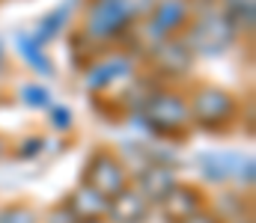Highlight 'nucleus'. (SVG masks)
<instances>
[{"mask_svg": "<svg viewBox=\"0 0 256 223\" xmlns=\"http://www.w3.org/2000/svg\"><path fill=\"white\" fill-rule=\"evenodd\" d=\"M131 74V60L126 57H110V60H96L92 69L86 72V86L90 89H104L116 80H126Z\"/></svg>", "mask_w": 256, "mask_h": 223, "instance_id": "f8f14e48", "label": "nucleus"}, {"mask_svg": "<svg viewBox=\"0 0 256 223\" xmlns=\"http://www.w3.org/2000/svg\"><path fill=\"white\" fill-rule=\"evenodd\" d=\"M134 21H137L134 0H90L80 39L92 42L96 48L120 42L122 36H128Z\"/></svg>", "mask_w": 256, "mask_h": 223, "instance_id": "f257e3e1", "label": "nucleus"}, {"mask_svg": "<svg viewBox=\"0 0 256 223\" xmlns=\"http://www.w3.org/2000/svg\"><path fill=\"white\" fill-rule=\"evenodd\" d=\"M21 98H24L30 107H51V95H48V89L39 86V83H27V86L21 89Z\"/></svg>", "mask_w": 256, "mask_h": 223, "instance_id": "a211bd4d", "label": "nucleus"}, {"mask_svg": "<svg viewBox=\"0 0 256 223\" xmlns=\"http://www.w3.org/2000/svg\"><path fill=\"white\" fill-rule=\"evenodd\" d=\"M188 223H218V221H214L212 215H206V212H200V215H194V218H191Z\"/></svg>", "mask_w": 256, "mask_h": 223, "instance_id": "412c9836", "label": "nucleus"}, {"mask_svg": "<svg viewBox=\"0 0 256 223\" xmlns=\"http://www.w3.org/2000/svg\"><path fill=\"white\" fill-rule=\"evenodd\" d=\"M254 158H244V161H238V173H242V182H248V185H254Z\"/></svg>", "mask_w": 256, "mask_h": 223, "instance_id": "aec40b11", "label": "nucleus"}, {"mask_svg": "<svg viewBox=\"0 0 256 223\" xmlns=\"http://www.w3.org/2000/svg\"><path fill=\"white\" fill-rule=\"evenodd\" d=\"M143 122L152 134L182 137L191 125L185 95L176 89H152L143 101Z\"/></svg>", "mask_w": 256, "mask_h": 223, "instance_id": "f03ea898", "label": "nucleus"}, {"mask_svg": "<svg viewBox=\"0 0 256 223\" xmlns=\"http://www.w3.org/2000/svg\"><path fill=\"white\" fill-rule=\"evenodd\" d=\"M0 223H39V215H36L30 206L15 203V206L0 209Z\"/></svg>", "mask_w": 256, "mask_h": 223, "instance_id": "dca6fc26", "label": "nucleus"}, {"mask_svg": "<svg viewBox=\"0 0 256 223\" xmlns=\"http://www.w3.org/2000/svg\"><path fill=\"white\" fill-rule=\"evenodd\" d=\"M108 215L114 223H143L149 215V200L137 188H122L116 197L108 200Z\"/></svg>", "mask_w": 256, "mask_h": 223, "instance_id": "1a4fd4ad", "label": "nucleus"}, {"mask_svg": "<svg viewBox=\"0 0 256 223\" xmlns=\"http://www.w3.org/2000/svg\"><path fill=\"white\" fill-rule=\"evenodd\" d=\"M185 45L191 54H202V57H214V54H224L236 39H238V30L232 27V21L224 15V9H214V12H202L194 24L185 27Z\"/></svg>", "mask_w": 256, "mask_h": 223, "instance_id": "7ed1b4c3", "label": "nucleus"}, {"mask_svg": "<svg viewBox=\"0 0 256 223\" xmlns=\"http://www.w3.org/2000/svg\"><path fill=\"white\" fill-rule=\"evenodd\" d=\"M74 3H78V0H66L63 6H57V9H54V12H51L48 18H42L39 30H36V36H33V39H36L39 45H45L48 39H54V36H57V33L63 30L66 21L72 18V6H74Z\"/></svg>", "mask_w": 256, "mask_h": 223, "instance_id": "4468645a", "label": "nucleus"}, {"mask_svg": "<svg viewBox=\"0 0 256 223\" xmlns=\"http://www.w3.org/2000/svg\"><path fill=\"white\" fill-rule=\"evenodd\" d=\"M236 164V158H230V155H224V158H206L202 161V167H206V176L212 179V182H224L226 176H230V167Z\"/></svg>", "mask_w": 256, "mask_h": 223, "instance_id": "f3484780", "label": "nucleus"}, {"mask_svg": "<svg viewBox=\"0 0 256 223\" xmlns=\"http://www.w3.org/2000/svg\"><path fill=\"white\" fill-rule=\"evenodd\" d=\"M18 48H21V54H24V60L36 69V72H42V74H51L54 72V66H51V60L45 57V51H42V45L30 36H18Z\"/></svg>", "mask_w": 256, "mask_h": 223, "instance_id": "2eb2a0df", "label": "nucleus"}, {"mask_svg": "<svg viewBox=\"0 0 256 223\" xmlns=\"http://www.w3.org/2000/svg\"><path fill=\"white\" fill-rule=\"evenodd\" d=\"M51 122H54L60 131H66V128H68V122H72V113H68L66 107H60V104H54V110H51Z\"/></svg>", "mask_w": 256, "mask_h": 223, "instance_id": "6ab92c4d", "label": "nucleus"}, {"mask_svg": "<svg viewBox=\"0 0 256 223\" xmlns=\"http://www.w3.org/2000/svg\"><path fill=\"white\" fill-rule=\"evenodd\" d=\"M152 63H155V69H161L164 74L179 77V74H185L188 69H191L194 54L188 51V45H185L182 39H164V42L155 45Z\"/></svg>", "mask_w": 256, "mask_h": 223, "instance_id": "9d476101", "label": "nucleus"}, {"mask_svg": "<svg viewBox=\"0 0 256 223\" xmlns=\"http://www.w3.org/2000/svg\"><path fill=\"white\" fill-rule=\"evenodd\" d=\"M90 223H104V221H90Z\"/></svg>", "mask_w": 256, "mask_h": 223, "instance_id": "4be33fe9", "label": "nucleus"}, {"mask_svg": "<svg viewBox=\"0 0 256 223\" xmlns=\"http://www.w3.org/2000/svg\"><path fill=\"white\" fill-rule=\"evenodd\" d=\"M173 185H176V176H173L170 167H164V164H149V167L140 170L134 188H137L149 203H161V197H164Z\"/></svg>", "mask_w": 256, "mask_h": 223, "instance_id": "9b49d317", "label": "nucleus"}, {"mask_svg": "<svg viewBox=\"0 0 256 223\" xmlns=\"http://www.w3.org/2000/svg\"><path fill=\"white\" fill-rule=\"evenodd\" d=\"M84 185L92 188L96 194H102L104 200H110L122 188H128V170L114 152L98 149V152L90 155V161L84 167Z\"/></svg>", "mask_w": 256, "mask_h": 223, "instance_id": "39448f33", "label": "nucleus"}, {"mask_svg": "<svg viewBox=\"0 0 256 223\" xmlns=\"http://www.w3.org/2000/svg\"><path fill=\"white\" fill-rule=\"evenodd\" d=\"M66 215L72 218V223H90V221H104L108 215V200L102 194H96L92 188L80 185L68 200H66Z\"/></svg>", "mask_w": 256, "mask_h": 223, "instance_id": "6e6552de", "label": "nucleus"}, {"mask_svg": "<svg viewBox=\"0 0 256 223\" xmlns=\"http://www.w3.org/2000/svg\"><path fill=\"white\" fill-rule=\"evenodd\" d=\"M191 24V6L188 0H161L155 3L152 15H149V36L152 42H164V39H173L176 33H182L185 27Z\"/></svg>", "mask_w": 256, "mask_h": 223, "instance_id": "423d86ee", "label": "nucleus"}, {"mask_svg": "<svg viewBox=\"0 0 256 223\" xmlns=\"http://www.w3.org/2000/svg\"><path fill=\"white\" fill-rule=\"evenodd\" d=\"M161 215L167 223H188L194 215L202 212V191L194 185H173L164 197H161Z\"/></svg>", "mask_w": 256, "mask_h": 223, "instance_id": "0eeeda50", "label": "nucleus"}, {"mask_svg": "<svg viewBox=\"0 0 256 223\" xmlns=\"http://www.w3.org/2000/svg\"><path fill=\"white\" fill-rule=\"evenodd\" d=\"M224 15L232 21L238 33H254V9L256 0H224Z\"/></svg>", "mask_w": 256, "mask_h": 223, "instance_id": "ddd939ff", "label": "nucleus"}, {"mask_svg": "<svg viewBox=\"0 0 256 223\" xmlns=\"http://www.w3.org/2000/svg\"><path fill=\"white\" fill-rule=\"evenodd\" d=\"M238 113L236 98L220 86H200L188 101V116L202 131H224Z\"/></svg>", "mask_w": 256, "mask_h": 223, "instance_id": "20e7f679", "label": "nucleus"}]
</instances>
